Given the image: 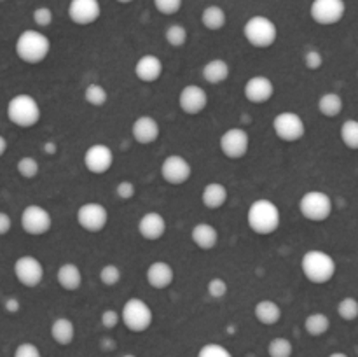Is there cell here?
<instances>
[{
	"mask_svg": "<svg viewBox=\"0 0 358 357\" xmlns=\"http://www.w3.org/2000/svg\"><path fill=\"white\" fill-rule=\"evenodd\" d=\"M334 202L325 191H308L299 200V212L310 223H324L332 216Z\"/></svg>",
	"mask_w": 358,
	"mask_h": 357,
	"instance_id": "obj_6",
	"label": "cell"
},
{
	"mask_svg": "<svg viewBox=\"0 0 358 357\" xmlns=\"http://www.w3.org/2000/svg\"><path fill=\"white\" fill-rule=\"evenodd\" d=\"M14 51L17 58L27 65H38L51 52V41L38 28H28L17 35Z\"/></svg>",
	"mask_w": 358,
	"mask_h": 357,
	"instance_id": "obj_2",
	"label": "cell"
},
{
	"mask_svg": "<svg viewBox=\"0 0 358 357\" xmlns=\"http://www.w3.org/2000/svg\"><path fill=\"white\" fill-rule=\"evenodd\" d=\"M83 163L90 174L103 175L114 164V150L107 144H93L84 150Z\"/></svg>",
	"mask_w": 358,
	"mask_h": 357,
	"instance_id": "obj_15",
	"label": "cell"
},
{
	"mask_svg": "<svg viewBox=\"0 0 358 357\" xmlns=\"http://www.w3.org/2000/svg\"><path fill=\"white\" fill-rule=\"evenodd\" d=\"M13 272L17 282L23 287H27V289H35V287L41 286L45 275L44 265H42L41 259L30 254L17 258L14 261Z\"/></svg>",
	"mask_w": 358,
	"mask_h": 357,
	"instance_id": "obj_11",
	"label": "cell"
},
{
	"mask_svg": "<svg viewBox=\"0 0 358 357\" xmlns=\"http://www.w3.org/2000/svg\"><path fill=\"white\" fill-rule=\"evenodd\" d=\"M122 279V270L121 266L115 265V262H108L103 265L100 270V282L105 287H115Z\"/></svg>",
	"mask_w": 358,
	"mask_h": 357,
	"instance_id": "obj_37",
	"label": "cell"
},
{
	"mask_svg": "<svg viewBox=\"0 0 358 357\" xmlns=\"http://www.w3.org/2000/svg\"><path fill=\"white\" fill-rule=\"evenodd\" d=\"M338 315L346 322L358 318V300L357 298L346 296L338 303Z\"/></svg>",
	"mask_w": 358,
	"mask_h": 357,
	"instance_id": "obj_38",
	"label": "cell"
},
{
	"mask_svg": "<svg viewBox=\"0 0 358 357\" xmlns=\"http://www.w3.org/2000/svg\"><path fill=\"white\" fill-rule=\"evenodd\" d=\"M164 41L175 49H180L187 44L189 41V31L184 24L180 23H171L164 28Z\"/></svg>",
	"mask_w": 358,
	"mask_h": 357,
	"instance_id": "obj_31",
	"label": "cell"
},
{
	"mask_svg": "<svg viewBox=\"0 0 358 357\" xmlns=\"http://www.w3.org/2000/svg\"><path fill=\"white\" fill-rule=\"evenodd\" d=\"M21 230L30 237H42V234L49 233L52 227V216L45 206L42 205H31L24 206L21 210L20 216Z\"/></svg>",
	"mask_w": 358,
	"mask_h": 357,
	"instance_id": "obj_9",
	"label": "cell"
},
{
	"mask_svg": "<svg viewBox=\"0 0 358 357\" xmlns=\"http://www.w3.org/2000/svg\"><path fill=\"white\" fill-rule=\"evenodd\" d=\"M301 272L311 284H327L338 272L336 259L322 248H310L301 258Z\"/></svg>",
	"mask_w": 358,
	"mask_h": 357,
	"instance_id": "obj_3",
	"label": "cell"
},
{
	"mask_svg": "<svg viewBox=\"0 0 358 357\" xmlns=\"http://www.w3.org/2000/svg\"><path fill=\"white\" fill-rule=\"evenodd\" d=\"M84 100L91 107H103L108 102V91L100 83H91L84 90Z\"/></svg>",
	"mask_w": 358,
	"mask_h": 357,
	"instance_id": "obj_33",
	"label": "cell"
},
{
	"mask_svg": "<svg viewBox=\"0 0 358 357\" xmlns=\"http://www.w3.org/2000/svg\"><path fill=\"white\" fill-rule=\"evenodd\" d=\"M243 94L250 104H268L275 97V83L268 76H254L245 83Z\"/></svg>",
	"mask_w": 358,
	"mask_h": 357,
	"instance_id": "obj_18",
	"label": "cell"
},
{
	"mask_svg": "<svg viewBox=\"0 0 358 357\" xmlns=\"http://www.w3.org/2000/svg\"><path fill=\"white\" fill-rule=\"evenodd\" d=\"M247 224L259 237H269L276 233L282 224L280 206L268 198L255 200L247 210Z\"/></svg>",
	"mask_w": 358,
	"mask_h": 357,
	"instance_id": "obj_1",
	"label": "cell"
},
{
	"mask_svg": "<svg viewBox=\"0 0 358 357\" xmlns=\"http://www.w3.org/2000/svg\"><path fill=\"white\" fill-rule=\"evenodd\" d=\"M198 357H233L226 346L219 345V343H206L199 349Z\"/></svg>",
	"mask_w": 358,
	"mask_h": 357,
	"instance_id": "obj_43",
	"label": "cell"
},
{
	"mask_svg": "<svg viewBox=\"0 0 358 357\" xmlns=\"http://www.w3.org/2000/svg\"><path fill=\"white\" fill-rule=\"evenodd\" d=\"M231 76V66L229 63L224 58H212L210 62H206L201 69V77L206 84H222L229 79Z\"/></svg>",
	"mask_w": 358,
	"mask_h": 357,
	"instance_id": "obj_25",
	"label": "cell"
},
{
	"mask_svg": "<svg viewBox=\"0 0 358 357\" xmlns=\"http://www.w3.org/2000/svg\"><path fill=\"white\" fill-rule=\"evenodd\" d=\"M66 14L77 27H90L100 20L101 4L100 0H70Z\"/></svg>",
	"mask_w": 358,
	"mask_h": 357,
	"instance_id": "obj_16",
	"label": "cell"
},
{
	"mask_svg": "<svg viewBox=\"0 0 358 357\" xmlns=\"http://www.w3.org/2000/svg\"><path fill=\"white\" fill-rule=\"evenodd\" d=\"M56 150H58V144H56L55 140H48V142L44 144V153L45 154H55Z\"/></svg>",
	"mask_w": 358,
	"mask_h": 357,
	"instance_id": "obj_49",
	"label": "cell"
},
{
	"mask_svg": "<svg viewBox=\"0 0 358 357\" xmlns=\"http://www.w3.org/2000/svg\"><path fill=\"white\" fill-rule=\"evenodd\" d=\"M343 108H345V100H343V97L339 93L329 91V93H324L318 98V112L322 115H325V118H338L343 112Z\"/></svg>",
	"mask_w": 358,
	"mask_h": 357,
	"instance_id": "obj_30",
	"label": "cell"
},
{
	"mask_svg": "<svg viewBox=\"0 0 358 357\" xmlns=\"http://www.w3.org/2000/svg\"><path fill=\"white\" fill-rule=\"evenodd\" d=\"M3 310L7 312V314H17V312L21 310V301L17 300L16 296H9L3 300Z\"/></svg>",
	"mask_w": 358,
	"mask_h": 357,
	"instance_id": "obj_47",
	"label": "cell"
},
{
	"mask_svg": "<svg viewBox=\"0 0 358 357\" xmlns=\"http://www.w3.org/2000/svg\"><path fill=\"white\" fill-rule=\"evenodd\" d=\"M100 322L105 329H114L121 322V314L117 310H114V308H107V310L101 312Z\"/></svg>",
	"mask_w": 358,
	"mask_h": 357,
	"instance_id": "obj_45",
	"label": "cell"
},
{
	"mask_svg": "<svg viewBox=\"0 0 358 357\" xmlns=\"http://www.w3.org/2000/svg\"><path fill=\"white\" fill-rule=\"evenodd\" d=\"M119 314H121V322L131 332L147 331L154 322L152 308L140 298H129L122 304V310Z\"/></svg>",
	"mask_w": 358,
	"mask_h": 357,
	"instance_id": "obj_7",
	"label": "cell"
},
{
	"mask_svg": "<svg viewBox=\"0 0 358 357\" xmlns=\"http://www.w3.org/2000/svg\"><path fill=\"white\" fill-rule=\"evenodd\" d=\"M161 135V126L152 115H140L131 122V136L140 146H152Z\"/></svg>",
	"mask_w": 358,
	"mask_h": 357,
	"instance_id": "obj_19",
	"label": "cell"
},
{
	"mask_svg": "<svg viewBox=\"0 0 358 357\" xmlns=\"http://www.w3.org/2000/svg\"><path fill=\"white\" fill-rule=\"evenodd\" d=\"M191 240L199 251H212L219 244V230L210 223H198L192 226Z\"/></svg>",
	"mask_w": 358,
	"mask_h": 357,
	"instance_id": "obj_23",
	"label": "cell"
},
{
	"mask_svg": "<svg viewBox=\"0 0 358 357\" xmlns=\"http://www.w3.org/2000/svg\"><path fill=\"white\" fill-rule=\"evenodd\" d=\"M229 200V191L222 182H208L201 191V203L208 210H219Z\"/></svg>",
	"mask_w": 358,
	"mask_h": 357,
	"instance_id": "obj_26",
	"label": "cell"
},
{
	"mask_svg": "<svg viewBox=\"0 0 358 357\" xmlns=\"http://www.w3.org/2000/svg\"><path fill=\"white\" fill-rule=\"evenodd\" d=\"M268 354L269 357H292L294 354V345L289 338H273L268 345Z\"/></svg>",
	"mask_w": 358,
	"mask_h": 357,
	"instance_id": "obj_36",
	"label": "cell"
},
{
	"mask_svg": "<svg viewBox=\"0 0 358 357\" xmlns=\"http://www.w3.org/2000/svg\"><path fill=\"white\" fill-rule=\"evenodd\" d=\"M331 328V318L327 317L322 312H317V314L308 315L306 321H304V329H306L308 335L311 336H322L329 331Z\"/></svg>",
	"mask_w": 358,
	"mask_h": 357,
	"instance_id": "obj_32",
	"label": "cell"
},
{
	"mask_svg": "<svg viewBox=\"0 0 358 357\" xmlns=\"http://www.w3.org/2000/svg\"><path fill=\"white\" fill-rule=\"evenodd\" d=\"M6 115L17 128H34L42 118V108L37 98L28 93H17L7 102Z\"/></svg>",
	"mask_w": 358,
	"mask_h": 357,
	"instance_id": "obj_4",
	"label": "cell"
},
{
	"mask_svg": "<svg viewBox=\"0 0 358 357\" xmlns=\"http://www.w3.org/2000/svg\"><path fill=\"white\" fill-rule=\"evenodd\" d=\"M117 4H121V6H128V4H131L133 0H115Z\"/></svg>",
	"mask_w": 358,
	"mask_h": 357,
	"instance_id": "obj_52",
	"label": "cell"
},
{
	"mask_svg": "<svg viewBox=\"0 0 358 357\" xmlns=\"http://www.w3.org/2000/svg\"><path fill=\"white\" fill-rule=\"evenodd\" d=\"M122 357H136V356H133V354H124V356Z\"/></svg>",
	"mask_w": 358,
	"mask_h": 357,
	"instance_id": "obj_53",
	"label": "cell"
},
{
	"mask_svg": "<svg viewBox=\"0 0 358 357\" xmlns=\"http://www.w3.org/2000/svg\"><path fill=\"white\" fill-rule=\"evenodd\" d=\"M76 220L86 233H100L108 224L107 206L98 202H87L77 209Z\"/></svg>",
	"mask_w": 358,
	"mask_h": 357,
	"instance_id": "obj_10",
	"label": "cell"
},
{
	"mask_svg": "<svg viewBox=\"0 0 358 357\" xmlns=\"http://www.w3.org/2000/svg\"><path fill=\"white\" fill-rule=\"evenodd\" d=\"M14 357H42V354L38 346L34 345V343H21L14 350Z\"/></svg>",
	"mask_w": 358,
	"mask_h": 357,
	"instance_id": "obj_46",
	"label": "cell"
},
{
	"mask_svg": "<svg viewBox=\"0 0 358 357\" xmlns=\"http://www.w3.org/2000/svg\"><path fill=\"white\" fill-rule=\"evenodd\" d=\"M208 93L199 84H187L178 93V107L184 114L198 115L208 107Z\"/></svg>",
	"mask_w": 358,
	"mask_h": 357,
	"instance_id": "obj_17",
	"label": "cell"
},
{
	"mask_svg": "<svg viewBox=\"0 0 358 357\" xmlns=\"http://www.w3.org/2000/svg\"><path fill=\"white\" fill-rule=\"evenodd\" d=\"M329 357H348V356H346V354H343V352H334V354H331Z\"/></svg>",
	"mask_w": 358,
	"mask_h": 357,
	"instance_id": "obj_51",
	"label": "cell"
},
{
	"mask_svg": "<svg viewBox=\"0 0 358 357\" xmlns=\"http://www.w3.org/2000/svg\"><path fill=\"white\" fill-rule=\"evenodd\" d=\"M135 72L136 79L140 83H145V84H152L156 80L161 79L164 72V65H163V59L159 58L157 55H152V52H147V55H142L135 63Z\"/></svg>",
	"mask_w": 358,
	"mask_h": 357,
	"instance_id": "obj_20",
	"label": "cell"
},
{
	"mask_svg": "<svg viewBox=\"0 0 358 357\" xmlns=\"http://www.w3.org/2000/svg\"><path fill=\"white\" fill-rule=\"evenodd\" d=\"M140 237L147 241H157L164 237L168 230V223L159 212H145L140 217L138 224H136Z\"/></svg>",
	"mask_w": 358,
	"mask_h": 357,
	"instance_id": "obj_21",
	"label": "cell"
},
{
	"mask_svg": "<svg viewBox=\"0 0 358 357\" xmlns=\"http://www.w3.org/2000/svg\"><path fill=\"white\" fill-rule=\"evenodd\" d=\"M145 280L152 289L164 290L175 282V270L166 261H154L147 266Z\"/></svg>",
	"mask_w": 358,
	"mask_h": 357,
	"instance_id": "obj_22",
	"label": "cell"
},
{
	"mask_svg": "<svg viewBox=\"0 0 358 357\" xmlns=\"http://www.w3.org/2000/svg\"><path fill=\"white\" fill-rule=\"evenodd\" d=\"M206 293L213 300H224L227 293H229V286H227V282L222 276H212L208 284H206Z\"/></svg>",
	"mask_w": 358,
	"mask_h": 357,
	"instance_id": "obj_40",
	"label": "cell"
},
{
	"mask_svg": "<svg viewBox=\"0 0 358 357\" xmlns=\"http://www.w3.org/2000/svg\"><path fill=\"white\" fill-rule=\"evenodd\" d=\"M273 132L282 142L294 144L306 135V125L297 112L282 111L273 119Z\"/></svg>",
	"mask_w": 358,
	"mask_h": 357,
	"instance_id": "obj_8",
	"label": "cell"
},
{
	"mask_svg": "<svg viewBox=\"0 0 358 357\" xmlns=\"http://www.w3.org/2000/svg\"><path fill=\"white\" fill-rule=\"evenodd\" d=\"M0 2H6V0H0Z\"/></svg>",
	"mask_w": 358,
	"mask_h": 357,
	"instance_id": "obj_55",
	"label": "cell"
},
{
	"mask_svg": "<svg viewBox=\"0 0 358 357\" xmlns=\"http://www.w3.org/2000/svg\"><path fill=\"white\" fill-rule=\"evenodd\" d=\"M154 7L163 16H173L184 6V0H152Z\"/></svg>",
	"mask_w": 358,
	"mask_h": 357,
	"instance_id": "obj_41",
	"label": "cell"
},
{
	"mask_svg": "<svg viewBox=\"0 0 358 357\" xmlns=\"http://www.w3.org/2000/svg\"><path fill=\"white\" fill-rule=\"evenodd\" d=\"M243 37L252 48L268 49L278 38V27L275 21L262 14L248 18L243 24Z\"/></svg>",
	"mask_w": 358,
	"mask_h": 357,
	"instance_id": "obj_5",
	"label": "cell"
},
{
	"mask_svg": "<svg viewBox=\"0 0 358 357\" xmlns=\"http://www.w3.org/2000/svg\"><path fill=\"white\" fill-rule=\"evenodd\" d=\"M161 177L170 186H182L192 177V164L182 154H170L161 163Z\"/></svg>",
	"mask_w": 358,
	"mask_h": 357,
	"instance_id": "obj_14",
	"label": "cell"
},
{
	"mask_svg": "<svg viewBox=\"0 0 358 357\" xmlns=\"http://www.w3.org/2000/svg\"><path fill=\"white\" fill-rule=\"evenodd\" d=\"M254 315L262 326H275L282 318V307L273 300H261L255 304Z\"/></svg>",
	"mask_w": 358,
	"mask_h": 357,
	"instance_id": "obj_27",
	"label": "cell"
},
{
	"mask_svg": "<svg viewBox=\"0 0 358 357\" xmlns=\"http://www.w3.org/2000/svg\"><path fill=\"white\" fill-rule=\"evenodd\" d=\"M201 24L210 31H219L226 27L227 23V14L226 10L222 9L217 4H212V6H206L205 9L201 10Z\"/></svg>",
	"mask_w": 358,
	"mask_h": 357,
	"instance_id": "obj_28",
	"label": "cell"
},
{
	"mask_svg": "<svg viewBox=\"0 0 358 357\" xmlns=\"http://www.w3.org/2000/svg\"><path fill=\"white\" fill-rule=\"evenodd\" d=\"M16 172L21 178H27V181H31L38 175L41 172V163H38L37 158L34 156H23L17 160L16 163Z\"/></svg>",
	"mask_w": 358,
	"mask_h": 357,
	"instance_id": "obj_35",
	"label": "cell"
},
{
	"mask_svg": "<svg viewBox=\"0 0 358 357\" xmlns=\"http://www.w3.org/2000/svg\"><path fill=\"white\" fill-rule=\"evenodd\" d=\"M357 79H358V69H357Z\"/></svg>",
	"mask_w": 358,
	"mask_h": 357,
	"instance_id": "obj_54",
	"label": "cell"
},
{
	"mask_svg": "<svg viewBox=\"0 0 358 357\" xmlns=\"http://www.w3.org/2000/svg\"><path fill=\"white\" fill-rule=\"evenodd\" d=\"M136 195V186L131 181H121L115 186V196L121 202H129Z\"/></svg>",
	"mask_w": 358,
	"mask_h": 357,
	"instance_id": "obj_44",
	"label": "cell"
},
{
	"mask_svg": "<svg viewBox=\"0 0 358 357\" xmlns=\"http://www.w3.org/2000/svg\"><path fill=\"white\" fill-rule=\"evenodd\" d=\"M31 21H34L35 27L38 30H44V28H49L55 21V14H52L51 7L48 6H38L35 7L34 13H31Z\"/></svg>",
	"mask_w": 358,
	"mask_h": 357,
	"instance_id": "obj_39",
	"label": "cell"
},
{
	"mask_svg": "<svg viewBox=\"0 0 358 357\" xmlns=\"http://www.w3.org/2000/svg\"><path fill=\"white\" fill-rule=\"evenodd\" d=\"M303 63L308 70L315 72V70H320L324 66V55L318 49H308L303 56Z\"/></svg>",
	"mask_w": 358,
	"mask_h": 357,
	"instance_id": "obj_42",
	"label": "cell"
},
{
	"mask_svg": "<svg viewBox=\"0 0 358 357\" xmlns=\"http://www.w3.org/2000/svg\"><path fill=\"white\" fill-rule=\"evenodd\" d=\"M51 338L58 345H70L73 338H76V326H73V322L66 317L55 318L51 324Z\"/></svg>",
	"mask_w": 358,
	"mask_h": 357,
	"instance_id": "obj_29",
	"label": "cell"
},
{
	"mask_svg": "<svg viewBox=\"0 0 358 357\" xmlns=\"http://www.w3.org/2000/svg\"><path fill=\"white\" fill-rule=\"evenodd\" d=\"M346 14L345 0H313L310 6V16L320 27L338 24Z\"/></svg>",
	"mask_w": 358,
	"mask_h": 357,
	"instance_id": "obj_12",
	"label": "cell"
},
{
	"mask_svg": "<svg viewBox=\"0 0 358 357\" xmlns=\"http://www.w3.org/2000/svg\"><path fill=\"white\" fill-rule=\"evenodd\" d=\"M10 227H13V219H10L9 214L0 210V237L9 233Z\"/></svg>",
	"mask_w": 358,
	"mask_h": 357,
	"instance_id": "obj_48",
	"label": "cell"
},
{
	"mask_svg": "<svg viewBox=\"0 0 358 357\" xmlns=\"http://www.w3.org/2000/svg\"><path fill=\"white\" fill-rule=\"evenodd\" d=\"M339 136L345 147L350 150H358V119H346L339 130Z\"/></svg>",
	"mask_w": 358,
	"mask_h": 357,
	"instance_id": "obj_34",
	"label": "cell"
},
{
	"mask_svg": "<svg viewBox=\"0 0 358 357\" xmlns=\"http://www.w3.org/2000/svg\"><path fill=\"white\" fill-rule=\"evenodd\" d=\"M56 282L66 293H76L83 286V272L76 262H63L56 272Z\"/></svg>",
	"mask_w": 358,
	"mask_h": 357,
	"instance_id": "obj_24",
	"label": "cell"
},
{
	"mask_svg": "<svg viewBox=\"0 0 358 357\" xmlns=\"http://www.w3.org/2000/svg\"><path fill=\"white\" fill-rule=\"evenodd\" d=\"M7 147H9V144H7V139L3 135H0V158H2L3 154L7 153Z\"/></svg>",
	"mask_w": 358,
	"mask_h": 357,
	"instance_id": "obj_50",
	"label": "cell"
},
{
	"mask_svg": "<svg viewBox=\"0 0 358 357\" xmlns=\"http://www.w3.org/2000/svg\"><path fill=\"white\" fill-rule=\"evenodd\" d=\"M219 146L227 160H241L250 149V135L243 128H227L220 136Z\"/></svg>",
	"mask_w": 358,
	"mask_h": 357,
	"instance_id": "obj_13",
	"label": "cell"
}]
</instances>
